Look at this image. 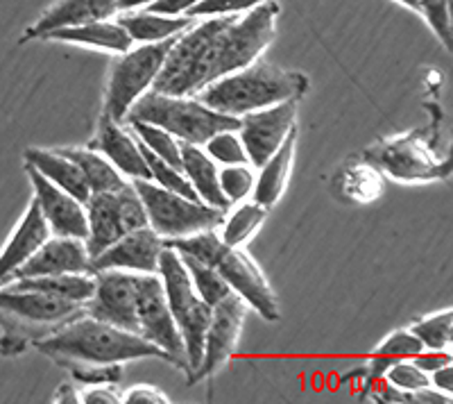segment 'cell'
<instances>
[{
  "label": "cell",
  "mask_w": 453,
  "mask_h": 404,
  "mask_svg": "<svg viewBox=\"0 0 453 404\" xmlns=\"http://www.w3.org/2000/svg\"><path fill=\"white\" fill-rule=\"evenodd\" d=\"M35 347L71 373L123 366L141 359H161L170 363L168 354L145 337L98 321L88 314L35 341Z\"/></svg>",
  "instance_id": "cell-1"
},
{
  "label": "cell",
  "mask_w": 453,
  "mask_h": 404,
  "mask_svg": "<svg viewBox=\"0 0 453 404\" xmlns=\"http://www.w3.org/2000/svg\"><path fill=\"white\" fill-rule=\"evenodd\" d=\"M309 91V78L302 71H286L281 66L257 59L250 66L226 73L202 89L197 98L206 107L226 116H241L265 109L283 100H302Z\"/></svg>",
  "instance_id": "cell-2"
},
{
  "label": "cell",
  "mask_w": 453,
  "mask_h": 404,
  "mask_svg": "<svg viewBox=\"0 0 453 404\" xmlns=\"http://www.w3.org/2000/svg\"><path fill=\"white\" fill-rule=\"evenodd\" d=\"M168 248L213 266L220 273L222 280L226 282V286L248 302L250 309L257 311L263 321H279L281 311H279L277 293L270 286L261 266L250 257V252L242 245H236V248L226 245L218 237V229H202V232L170 241Z\"/></svg>",
  "instance_id": "cell-3"
},
{
  "label": "cell",
  "mask_w": 453,
  "mask_h": 404,
  "mask_svg": "<svg viewBox=\"0 0 453 404\" xmlns=\"http://www.w3.org/2000/svg\"><path fill=\"white\" fill-rule=\"evenodd\" d=\"M234 16H211L193 21L177 35L165 52L164 66L152 91L168 96H197L206 84L218 80L220 35Z\"/></svg>",
  "instance_id": "cell-4"
},
{
  "label": "cell",
  "mask_w": 453,
  "mask_h": 404,
  "mask_svg": "<svg viewBox=\"0 0 453 404\" xmlns=\"http://www.w3.org/2000/svg\"><path fill=\"white\" fill-rule=\"evenodd\" d=\"M84 314L87 305L80 302L62 300L42 291L0 286V327L5 330L0 353H23L27 341H39Z\"/></svg>",
  "instance_id": "cell-5"
},
{
  "label": "cell",
  "mask_w": 453,
  "mask_h": 404,
  "mask_svg": "<svg viewBox=\"0 0 453 404\" xmlns=\"http://www.w3.org/2000/svg\"><path fill=\"white\" fill-rule=\"evenodd\" d=\"M129 120H143V123L159 125L181 144L202 145L209 136L220 130H238L236 116H226L206 107L197 96H168L157 94L150 89L129 109Z\"/></svg>",
  "instance_id": "cell-6"
},
{
  "label": "cell",
  "mask_w": 453,
  "mask_h": 404,
  "mask_svg": "<svg viewBox=\"0 0 453 404\" xmlns=\"http://www.w3.org/2000/svg\"><path fill=\"white\" fill-rule=\"evenodd\" d=\"M157 275H159L161 284H164V296L170 307V314L175 318L177 330H180L181 338H184L186 375H188V382H196L213 307L206 305L197 296V291L191 284V277H188L184 264H181L180 254L173 248H168V245L161 252Z\"/></svg>",
  "instance_id": "cell-7"
},
{
  "label": "cell",
  "mask_w": 453,
  "mask_h": 404,
  "mask_svg": "<svg viewBox=\"0 0 453 404\" xmlns=\"http://www.w3.org/2000/svg\"><path fill=\"white\" fill-rule=\"evenodd\" d=\"M173 39L157 43H134L129 50L120 52L119 58L113 59L107 91H104V116L125 123L129 109L155 84Z\"/></svg>",
  "instance_id": "cell-8"
},
{
  "label": "cell",
  "mask_w": 453,
  "mask_h": 404,
  "mask_svg": "<svg viewBox=\"0 0 453 404\" xmlns=\"http://www.w3.org/2000/svg\"><path fill=\"white\" fill-rule=\"evenodd\" d=\"M132 187L143 200L148 225L164 238L165 245L175 238L188 237L202 229H218L225 216V212L206 202L161 189L150 180H134Z\"/></svg>",
  "instance_id": "cell-9"
},
{
  "label": "cell",
  "mask_w": 453,
  "mask_h": 404,
  "mask_svg": "<svg viewBox=\"0 0 453 404\" xmlns=\"http://www.w3.org/2000/svg\"><path fill=\"white\" fill-rule=\"evenodd\" d=\"M136 321H139V334L148 341L161 347L170 357V363L186 373V350L177 322L170 314V307L164 296L157 273H141L139 293H136Z\"/></svg>",
  "instance_id": "cell-10"
},
{
  "label": "cell",
  "mask_w": 453,
  "mask_h": 404,
  "mask_svg": "<svg viewBox=\"0 0 453 404\" xmlns=\"http://www.w3.org/2000/svg\"><path fill=\"white\" fill-rule=\"evenodd\" d=\"M372 167L402 182H426L449 175V161L438 159L426 141L415 135L395 136L367 151Z\"/></svg>",
  "instance_id": "cell-11"
},
{
  "label": "cell",
  "mask_w": 453,
  "mask_h": 404,
  "mask_svg": "<svg viewBox=\"0 0 453 404\" xmlns=\"http://www.w3.org/2000/svg\"><path fill=\"white\" fill-rule=\"evenodd\" d=\"M297 130V100H283L265 109H257L238 119L241 135L250 164L261 167L279 145Z\"/></svg>",
  "instance_id": "cell-12"
},
{
  "label": "cell",
  "mask_w": 453,
  "mask_h": 404,
  "mask_svg": "<svg viewBox=\"0 0 453 404\" xmlns=\"http://www.w3.org/2000/svg\"><path fill=\"white\" fill-rule=\"evenodd\" d=\"M93 277H96V289L91 300L87 302L88 316L139 334L136 293H139L141 273L107 268L96 270Z\"/></svg>",
  "instance_id": "cell-13"
},
{
  "label": "cell",
  "mask_w": 453,
  "mask_h": 404,
  "mask_svg": "<svg viewBox=\"0 0 453 404\" xmlns=\"http://www.w3.org/2000/svg\"><path fill=\"white\" fill-rule=\"evenodd\" d=\"M248 302L236 296L234 291L226 298H222L218 305H213L211 322H209V330H206L204 353H202V363L197 369L196 382L216 375L232 359L238 347L245 318H248Z\"/></svg>",
  "instance_id": "cell-14"
},
{
  "label": "cell",
  "mask_w": 453,
  "mask_h": 404,
  "mask_svg": "<svg viewBox=\"0 0 453 404\" xmlns=\"http://www.w3.org/2000/svg\"><path fill=\"white\" fill-rule=\"evenodd\" d=\"M165 241L150 228L134 229L113 241L107 250L93 257L91 273L96 270H132V273H157Z\"/></svg>",
  "instance_id": "cell-15"
},
{
  "label": "cell",
  "mask_w": 453,
  "mask_h": 404,
  "mask_svg": "<svg viewBox=\"0 0 453 404\" xmlns=\"http://www.w3.org/2000/svg\"><path fill=\"white\" fill-rule=\"evenodd\" d=\"M26 171L32 182V189H35V200L39 205V209H42L43 218H46L50 234L73 238L87 237V207H84V202L78 200V198H73L64 189L55 187L52 182L39 175L27 164Z\"/></svg>",
  "instance_id": "cell-16"
},
{
  "label": "cell",
  "mask_w": 453,
  "mask_h": 404,
  "mask_svg": "<svg viewBox=\"0 0 453 404\" xmlns=\"http://www.w3.org/2000/svg\"><path fill=\"white\" fill-rule=\"evenodd\" d=\"M62 273H91V254L84 245V238L50 234L46 238V244L36 250L21 268L16 270L12 280Z\"/></svg>",
  "instance_id": "cell-17"
},
{
  "label": "cell",
  "mask_w": 453,
  "mask_h": 404,
  "mask_svg": "<svg viewBox=\"0 0 453 404\" xmlns=\"http://www.w3.org/2000/svg\"><path fill=\"white\" fill-rule=\"evenodd\" d=\"M91 148L103 152L129 182L150 180L143 145L136 139L134 132L125 128V123H119L104 114L100 116L98 132H96Z\"/></svg>",
  "instance_id": "cell-18"
},
{
  "label": "cell",
  "mask_w": 453,
  "mask_h": 404,
  "mask_svg": "<svg viewBox=\"0 0 453 404\" xmlns=\"http://www.w3.org/2000/svg\"><path fill=\"white\" fill-rule=\"evenodd\" d=\"M119 14V0H55L39 14L35 23L23 32L21 42L43 39L48 32L59 27H75L91 21L113 19Z\"/></svg>",
  "instance_id": "cell-19"
},
{
  "label": "cell",
  "mask_w": 453,
  "mask_h": 404,
  "mask_svg": "<svg viewBox=\"0 0 453 404\" xmlns=\"http://www.w3.org/2000/svg\"><path fill=\"white\" fill-rule=\"evenodd\" d=\"M48 237H50V228H48L36 200L32 198L21 223L16 225L14 232L7 238V244L0 250V286L7 284L14 277L16 270L46 244Z\"/></svg>",
  "instance_id": "cell-20"
},
{
  "label": "cell",
  "mask_w": 453,
  "mask_h": 404,
  "mask_svg": "<svg viewBox=\"0 0 453 404\" xmlns=\"http://www.w3.org/2000/svg\"><path fill=\"white\" fill-rule=\"evenodd\" d=\"M43 42L75 43V46L113 52V55H120V52L129 50V48L134 46L132 36L127 35V30H125L119 21H116V16H113V19H103V21L84 23V26L59 27V30L48 32V35L43 36Z\"/></svg>",
  "instance_id": "cell-21"
},
{
  "label": "cell",
  "mask_w": 453,
  "mask_h": 404,
  "mask_svg": "<svg viewBox=\"0 0 453 404\" xmlns=\"http://www.w3.org/2000/svg\"><path fill=\"white\" fill-rule=\"evenodd\" d=\"M87 207V245L88 254L98 257L103 250H107L113 241H119L125 234L123 223L119 216V205H116V191L109 193H91L84 202Z\"/></svg>",
  "instance_id": "cell-22"
},
{
  "label": "cell",
  "mask_w": 453,
  "mask_h": 404,
  "mask_svg": "<svg viewBox=\"0 0 453 404\" xmlns=\"http://www.w3.org/2000/svg\"><path fill=\"white\" fill-rule=\"evenodd\" d=\"M295 151H297V130L279 145V151L273 152L268 159L263 161L257 173V182H254L252 200L263 205L265 209H273L288 187V177L293 171Z\"/></svg>",
  "instance_id": "cell-23"
},
{
  "label": "cell",
  "mask_w": 453,
  "mask_h": 404,
  "mask_svg": "<svg viewBox=\"0 0 453 404\" xmlns=\"http://www.w3.org/2000/svg\"><path fill=\"white\" fill-rule=\"evenodd\" d=\"M23 159H26L27 167L35 168L39 175H43L48 182H52L55 187L71 193L73 198L87 202L88 196H91V189H88L87 180H84L78 164H75L73 159H68L62 151L27 148V151L23 152Z\"/></svg>",
  "instance_id": "cell-24"
},
{
  "label": "cell",
  "mask_w": 453,
  "mask_h": 404,
  "mask_svg": "<svg viewBox=\"0 0 453 404\" xmlns=\"http://www.w3.org/2000/svg\"><path fill=\"white\" fill-rule=\"evenodd\" d=\"M181 173L186 175V180L191 182L193 191L197 193L202 202L211 205V207L220 209V212H226L232 207L229 202L225 200L220 191V182H218V164L206 155L202 145L193 144H181Z\"/></svg>",
  "instance_id": "cell-25"
},
{
  "label": "cell",
  "mask_w": 453,
  "mask_h": 404,
  "mask_svg": "<svg viewBox=\"0 0 453 404\" xmlns=\"http://www.w3.org/2000/svg\"><path fill=\"white\" fill-rule=\"evenodd\" d=\"M116 21L127 30L134 43H157L181 35L191 26L188 16H164L152 10H127L116 14Z\"/></svg>",
  "instance_id": "cell-26"
},
{
  "label": "cell",
  "mask_w": 453,
  "mask_h": 404,
  "mask_svg": "<svg viewBox=\"0 0 453 404\" xmlns=\"http://www.w3.org/2000/svg\"><path fill=\"white\" fill-rule=\"evenodd\" d=\"M7 284L14 286V289L42 291L48 296L87 305L93 296V289H96V277H93V273H62L42 275V277H21V280H12Z\"/></svg>",
  "instance_id": "cell-27"
},
{
  "label": "cell",
  "mask_w": 453,
  "mask_h": 404,
  "mask_svg": "<svg viewBox=\"0 0 453 404\" xmlns=\"http://www.w3.org/2000/svg\"><path fill=\"white\" fill-rule=\"evenodd\" d=\"M62 152L78 164L91 193L119 191L125 184H129L127 177L96 148H64Z\"/></svg>",
  "instance_id": "cell-28"
},
{
  "label": "cell",
  "mask_w": 453,
  "mask_h": 404,
  "mask_svg": "<svg viewBox=\"0 0 453 404\" xmlns=\"http://www.w3.org/2000/svg\"><path fill=\"white\" fill-rule=\"evenodd\" d=\"M268 218V209L254 200H242L232 205L222 216V223L218 225V237L226 245H245L254 234L261 229V225Z\"/></svg>",
  "instance_id": "cell-29"
},
{
  "label": "cell",
  "mask_w": 453,
  "mask_h": 404,
  "mask_svg": "<svg viewBox=\"0 0 453 404\" xmlns=\"http://www.w3.org/2000/svg\"><path fill=\"white\" fill-rule=\"evenodd\" d=\"M422 341H419L411 330H396L390 337L383 338L379 343V347L374 350L370 359V384H374L376 379H383L386 370L390 369L392 363L402 361V359H412L415 354L422 350Z\"/></svg>",
  "instance_id": "cell-30"
},
{
  "label": "cell",
  "mask_w": 453,
  "mask_h": 404,
  "mask_svg": "<svg viewBox=\"0 0 453 404\" xmlns=\"http://www.w3.org/2000/svg\"><path fill=\"white\" fill-rule=\"evenodd\" d=\"M340 196L351 202H374L383 193V175L372 164L347 167L338 177Z\"/></svg>",
  "instance_id": "cell-31"
},
{
  "label": "cell",
  "mask_w": 453,
  "mask_h": 404,
  "mask_svg": "<svg viewBox=\"0 0 453 404\" xmlns=\"http://www.w3.org/2000/svg\"><path fill=\"white\" fill-rule=\"evenodd\" d=\"M129 130L134 132L136 139L141 141L145 151H150L152 155H157L159 159L168 161L173 167L180 168L181 164V141L175 139V136L170 135L168 130L159 128V125H152V123H143V120H129L125 123Z\"/></svg>",
  "instance_id": "cell-32"
},
{
  "label": "cell",
  "mask_w": 453,
  "mask_h": 404,
  "mask_svg": "<svg viewBox=\"0 0 453 404\" xmlns=\"http://www.w3.org/2000/svg\"><path fill=\"white\" fill-rule=\"evenodd\" d=\"M180 260L181 264H184L188 277H191L193 289L197 291V296H200L206 305H218L222 298H226L232 293V289L226 286V282L222 280L220 273H218L213 266L193 260V257H186V254H180Z\"/></svg>",
  "instance_id": "cell-33"
},
{
  "label": "cell",
  "mask_w": 453,
  "mask_h": 404,
  "mask_svg": "<svg viewBox=\"0 0 453 404\" xmlns=\"http://www.w3.org/2000/svg\"><path fill=\"white\" fill-rule=\"evenodd\" d=\"M408 330L422 341L424 347H433V350H451L453 311L442 309L438 311V314H428V316L418 318Z\"/></svg>",
  "instance_id": "cell-34"
},
{
  "label": "cell",
  "mask_w": 453,
  "mask_h": 404,
  "mask_svg": "<svg viewBox=\"0 0 453 404\" xmlns=\"http://www.w3.org/2000/svg\"><path fill=\"white\" fill-rule=\"evenodd\" d=\"M218 182H220V191L229 205L250 200L254 191V182L257 173L250 168V164H229V167L218 168Z\"/></svg>",
  "instance_id": "cell-35"
},
{
  "label": "cell",
  "mask_w": 453,
  "mask_h": 404,
  "mask_svg": "<svg viewBox=\"0 0 453 404\" xmlns=\"http://www.w3.org/2000/svg\"><path fill=\"white\" fill-rule=\"evenodd\" d=\"M204 152L216 161L218 167L229 164H250L245 145H242L238 130H220L202 144Z\"/></svg>",
  "instance_id": "cell-36"
},
{
  "label": "cell",
  "mask_w": 453,
  "mask_h": 404,
  "mask_svg": "<svg viewBox=\"0 0 453 404\" xmlns=\"http://www.w3.org/2000/svg\"><path fill=\"white\" fill-rule=\"evenodd\" d=\"M143 155H145V164H148V171H150V182H155L157 187L168 189V191H175V193H181V196H186V198H196V200H200V198H197V193L193 191L191 182L186 180V175L181 173V168H177V167H173V164H168V161L159 159V157L152 155V152L145 151V148H143Z\"/></svg>",
  "instance_id": "cell-37"
},
{
  "label": "cell",
  "mask_w": 453,
  "mask_h": 404,
  "mask_svg": "<svg viewBox=\"0 0 453 404\" xmlns=\"http://www.w3.org/2000/svg\"><path fill=\"white\" fill-rule=\"evenodd\" d=\"M418 14L442 42V46L451 50V0H419Z\"/></svg>",
  "instance_id": "cell-38"
},
{
  "label": "cell",
  "mask_w": 453,
  "mask_h": 404,
  "mask_svg": "<svg viewBox=\"0 0 453 404\" xmlns=\"http://www.w3.org/2000/svg\"><path fill=\"white\" fill-rule=\"evenodd\" d=\"M261 3H265V0H197L186 16L191 21L211 19V16H238L261 5Z\"/></svg>",
  "instance_id": "cell-39"
},
{
  "label": "cell",
  "mask_w": 453,
  "mask_h": 404,
  "mask_svg": "<svg viewBox=\"0 0 453 404\" xmlns=\"http://www.w3.org/2000/svg\"><path fill=\"white\" fill-rule=\"evenodd\" d=\"M383 379H388L392 386H396L403 393H415V391L431 386L428 375L422 369H418L411 359H402V361L392 363L390 369L386 370V375H383Z\"/></svg>",
  "instance_id": "cell-40"
},
{
  "label": "cell",
  "mask_w": 453,
  "mask_h": 404,
  "mask_svg": "<svg viewBox=\"0 0 453 404\" xmlns=\"http://www.w3.org/2000/svg\"><path fill=\"white\" fill-rule=\"evenodd\" d=\"M80 402L84 404H120V391L116 382L87 384L80 391Z\"/></svg>",
  "instance_id": "cell-41"
},
{
  "label": "cell",
  "mask_w": 453,
  "mask_h": 404,
  "mask_svg": "<svg viewBox=\"0 0 453 404\" xmlns=\"http://www.w3.org/2000/svg\"><path fill=\"white\" fill-rule=\"evenodd\" d=\"M168 395L150 384H136L125 393H120V404H168Z\"/></svg>",
  "instance_id": "cell-42"
},
{
  "label": "cell",
  "mask_w": 453,
  "mask_h": 404,
  "mask_svg": "<svg viewBox=\"0 0 453 404\" xmlns=\"http://www.w3.org/2000/svg\"><path fill=\"white\" fill-rule=\"evenodd\" d=\"M418 369H422L424 373L431 375L433 370L442 369L447 363H453L451 350H433V347H422L415 357L411 359Z\"/></svg>",
  "instance_id": "cell-43"
},
{
  "label": "cell",
  "mask_w": 453,
  "mask_h": 404,
  "mask_svg": "<svg viewBox=\"0 0 453 404\" xmlns=\"http://www.w3.org/2000/svg\"><path fill=\"white\" fill-rule=\"evenodd\" d=\"M197 0H155L148 10L164 16H186Z\"/></svg>",
  "instance_id": "cell-44"
},
{
  "label": "cell",
  "mask_w": 453,
  "mask_h": 404,
  "mask_svg": "<svg viewBox=\"0 0 453 404\" xmlns=\"http://www.w3.org/2000/svg\"><path fill=\"white\" fill-rule=\"evenodd\" d=\"M428 382H431L433 389L440 391V393L451 395L453 393V363H447V366H442V369L433 370V373L428 375Z\"/></svg>",
  "instance_id": "cell-45"
},
{
  "label": "cell",
  "mask_w": 453,
  "mask_h": 404,
  "mask_svg": "<svg viewBox=\"0 0 453 404\" xmlns=\"http://www.w3.org/2000/svg\"><path fill=\"white\" fill-rule=\"evenodd\" d=\"M55 402H80V393L73 389V384H66V386L57 391Z\"/></svg>",
  "instance_id": "cell-46"
},
{
  "label": "cell",
  "mask_w": 453,
  "mask_h": 404,
  "mask_svg": "<svg viewBox=\"0 0 453 404\" xmlns=\"http://www.w3.org/2000/svg\"><path fill=\"white\" fill-rule=\"evenodd\" d=\"M155 0H119V12L127 10H148Z\"/></svg>",
  "instance_id": "cell-47"
},
{
  "label": "cell",
  "mask_w": 453,
  "mask_h": 404,
  "mask_svg": "<svg viewBox=\"0 0 453 404\" xmlns=\"http://www.w3.org/2000/svg\"><path fill=\"white\" fill-rule=\"evenodd\" d=\"M396 5H402L406 7V10H412V12H418V5H419V0H395Z\"/></svg>",
  "instance_id": "cell-48"
}]
</instances>
